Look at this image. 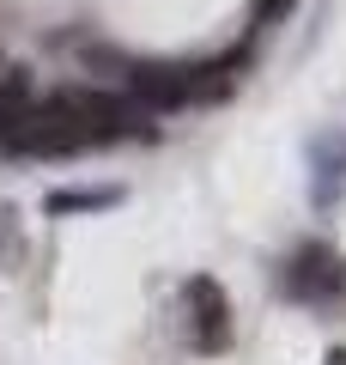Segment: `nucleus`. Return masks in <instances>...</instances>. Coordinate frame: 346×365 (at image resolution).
Returning <instances> with one entry per match:
<instances>
[{"label": "nucleus", "mask_w": 346, "mask_h": 365, "mask_svg": "<svg viewBox=\"0 0 346 365\" xmlns=\"http://www.w3.org/2000/svg\"><path fill=\"white\" fill-rule=\"evenodd\" d=\"M0 73H6V67H0Z\"/></svg>", "instance_id": "6"}, {"label": "nucleus", "mask_w": 346, "mask_h": 365, "mask_svg": "<svg viewBox=\"0 0 346 365\" xmlns=\"http://www.w3.org/2000/svg\"><path fill=\"white\" fill-rule=\"evenodd\" d=\"M322 365H346V347H334V353H328V359H322Z\"/></svg>", "instance_id": "5"}, {"label": "nucleus", "mask_w": 346, "mask_h": 365, "mask_svg": "<svg viewBox=\"0 0 346 365\" xmlns=\"http://www.w3.org/2000/svg\"><path fill=\"white\" fill-rule=\"evenodd\" d=\"M292 287L304 292V299H334V292L346 287V268H340V262L328 256V250H316V256H304V262H298Z\"/></svg>", "instance_id": "3"}, {"label": "nucleus", "mask_w": 346, "mask_h": 365, "mask_svg": "<svg viewBox=\"0 0 346 365\" xmlns=\"http://www.w3.org/2000/svg\"><path fill=\"white\" fill-rule=\"evenodd\" d=\"M110 195H49V207L55 213H67V207H103Z\"/></svg>", "instance_id": "4"}, {"label": "nucleus", "mask_w": 346, "mask_h": 365, "mask_svg": "<svg viewBox=\"0 0 346 365\" xmlns=\"http://www.w3.org/2000/svg\"><path fill=\"white\" fill-rule=\"evenodd\" d=\"M182 299H189V311H194V347H201V353H219V347L231 341V299L219 292V280L194 274L189 287H182Z\"/></svg>", "instance_id": "2"}, {"label": "nucleus", "mask_w": 346, "mask_h": 365, "mask_svg": "<svg viewBox=\"0 0 346 365\" xmlns=\"http://www.w3.org/2000/svg\"><path fill=\"white\" fill-rule=\"evenodd\" d=\"M225 67H164V61H128L122 86L128 98L152 116V110H182V104H201L213 91H225Z\"/></svg>", "instance_id": "1"}]
</instances>
